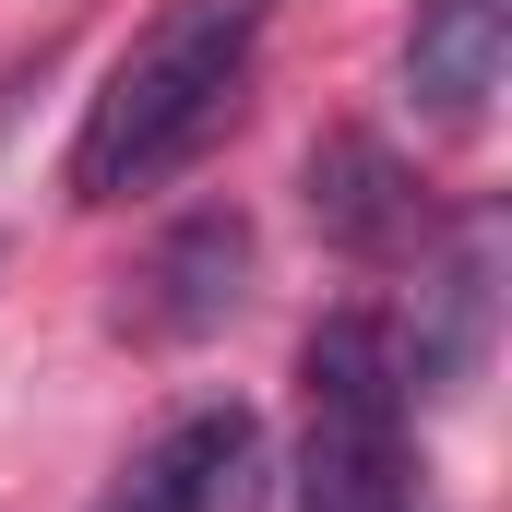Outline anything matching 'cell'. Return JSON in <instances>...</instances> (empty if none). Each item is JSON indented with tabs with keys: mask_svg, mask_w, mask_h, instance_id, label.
<instances>
[{
	"mask_svg": "<svg viewBox=\"0 0 512 512\" xmlns=\"http://www.w3.org/2000/svg\"><path fill=\"white\" fill-rule=\"evenodd\" d=\"M262 24L274 0H167L96 84V108L72 131V191L84 203H131V191H167L215 131L239 120L262 60Z\"/></svg>",
	"mask_w": 512,
	"mask_h": 512,
	"instance_id": "cell-1",
	"label": "cell"
},
{
	"mask_svg": "<svg viewBox=\"0 0 512 512\" xmlns=\"http://www.w3.org/2000/svg\"><path fill=\"white\" fill-rule=\"evenodd\" d=\"M310 382V429H298V512H405V334L382 310H334L298 346Z\"/></svg>",
	"mask_w": 512,
	"mask_h": 512,
	"instance_id": "cell-2",
	"label": "cell"
},
{
	"mask_svg": "<svg viewBox=\"0 0 512 512\" xmlns=\"http://www.w3.org/2000/svg\"><path fill=\"white\" fill-rule=\"evenodd\" d=\"M298 203H310L322 251H346V262H417L429 251V191H417V167L382 131H322L310 167H298Z\"/></svg>",
	"mask_w": 512,
	"mask_h": 512,
	"instance_id": "cell-3",
	"label": "cell"
},
{
	"mask_svg": "<svg viewBox=\"0 0 512 512\" xmlns=\"http://www.w3.org/2000/svg\"><path fill=\"white\" fill-rule=\"evenodd\" d=\"M251 465H262V417L227 393V405L167 417L120 477L96 489V512H239L251 501Z\"/></svg>",
	"mask_w": 512,
	"mask_h": 512,
	"instance_id": "cell-4",
	"label": "cell"
},
{
	"mask_svg": "<svg viewBox=\"0 0 512 512\" xmlns=\"http://www.w3.org/2000/svg\"><path fill=\"white\" fill-rule=\"evenodd\" d=\"M239 298H251V215H239V203H203V215H179V227L155 239L143 286H131V322H143L155 346H191V334H215Z\"/></svg>",
	"mask_w": 512,
	"mask_h": 512,
	"instance_id": "cell-5",
	"label": "cell"
},
{
	"mask_svg": "<svg viewBox=\"0 0 512 512\" xmlns=\"http://www.w3.org/2000/svg\"><path fill=\"white\" fill-rule=\"evenodd\" d=\"M501 60H512V0H417V24H405V96H417V120L477 131L489 96H501Z\"/></svg>",
	"mask_w": 512,
	"mask_h": 512,
	"instance_id": "cell-6",
	"label": "cell"
},
{
	"mask_svg": "<svg viewBox=\"0 0 512 512\" xmlns=\"http://www.w3.org/2000/svg\"><path fill=\"white\" fill-rule=\"evenodd\" d=\"M489 298H501V227L477 215L465 239H453V262L429 274V322H417V358H405V382L453 393L465 370H477V346H489Z\"/></svg>",
	"mask_w": 512,
	"mask_h": 512,
	"instance_id": "cell-7",
	"label": "cell"
}]
</instances>
